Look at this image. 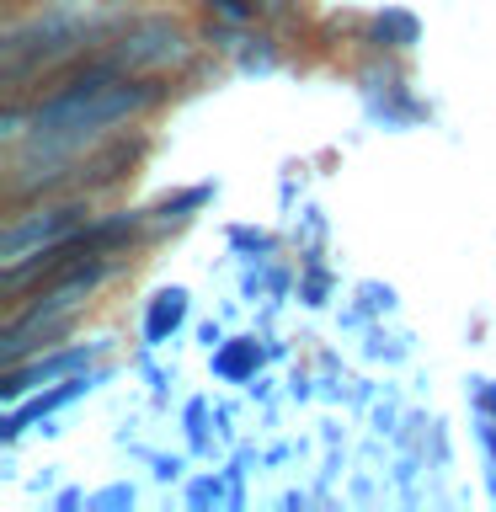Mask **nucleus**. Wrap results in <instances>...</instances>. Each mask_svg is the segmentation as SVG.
Here are the masks:
<instances>
[{"mask_svg": "<svg viewBox=\"0 0 496 512\" xmlns=\"http://www.w3.org/2000/svg\"><path fill=\"white\" fill-rule=\"evenodd\" d=\"M219 182H198V187H182V192H166L160 203H150V246L155 240H166L176 230H187L192 219H198V208L214 203Z\"/></svg>", "mask_w": 496, "mask_h": 512, "instance_id": "nucleus-7", "label": "nucleus"}, {"mask_svg": "<svg viewBox=\"0 0 496 512\" xmlns=\"http://www.w3.org/2000/svg\"><path fill=\"white\" fill-rule=\"evenodd\" d=\"M86 507H96V512H123V507H134V486H107V491H96Z\"/></svg>", "mask_w": 496, "mask_h": 512, "instance_id": "nucleus-13", "label": "nucleus"}, {"mask_svg": "<svg viewBox=\"0 0 496 512\" xmlns=\"http://www.w3.org/2000/svg\"><path fill=\"white\" fill-rule=\"evenodd\" d=\"M86 502H91V496H86V491H64V496H59V502H54V507H59V512H75V507H86Z\"/></svg>", "mask_w": 496, "mask_h": 512, "instance_id": "nucleus-18", "label": "nucleus"}, {"mask_svg": "<svg viewBox=\"0 0 496 512\" xmlns=\"http://www.w3.org/2000/svg\"><path fill=\"white\" fill-rule=\"evenodd\" d=\"M272 288H278V294H283V288H288V278H283V272H272V278H267ZM256 288H262V278H256V272H251V278H246V294H256Z\"/></svg>", "mask_w": 496, "mask_h": 512, "instance_id": "nucleus-20", "label": "nucleus"}, {"mask_svg": "<svg viewBox=\"0 0 496 512\" xmlns=\"http://www.w3.org/2000/svg\"><path fill=\"white\" fill-rule=\"evenodd\" d=\"M358 43L368 54H411V48L422 43V22H416V11H406V6H384L363 22Z\"/></svg>", "mask_w": 496, "mask_h": 512, "instance_id": "nucleus-6", "label": "nucleus"}, {"mask_svg": "<svg viewBox=\"0 0 496 512\" xmlns=\"http://www.w3.org/2000/svg\"><path fill=\"white\" fill-rule=\"evenodd\" d=\"M475 438H480V454H486V475H491V496H496V416L480 411L475 422Z\"/></svg>", "mask_w": 496, "mask_h": 512, "instance_id": "nucleus-12", "label": "nucleus"}, {"mask_svg": "<svg viewBox=\"0 0 496 512\" xmlns=\"http://www.w3.org/2000/svg\"><path fill=\"white\" fill-rule=\"evenodd\" d=\"M182 475V459H155V480H176Z\"/></svg>", "mask_w": 496, "mask_h": 512, "instance_id": "nucleus-19", "label": "nucleus"}, {"mask_svg": "<svg viewBox=\"0 0 496 512\" xmlns=\"http://www.w3.org/2000/svg\"><path fill=\"white\" fill-rule=\"evenodd\" d=\"M96 214L91 192H59V198H38L22 208H6V230H0V262H16V256L54 246V240L75 235L80 224Z\"/></svg>", "mask_w": 496, "mask_h": 512, "instance_id": "nucleus-2", "label": "nucleus"}, {"mask_svg": "<svg viewBox=\"0 0 496 512\" xmlns=\"http://www.w3.org/2000/svg\"><path fill=\"white\" fill-rule=\"evenodd\" d=\"M107 48L123 59V70L166 75V80H187L198 70V59L208 54L198 27L182 11H128V22L112 32Z\"/></svg>", "mask_w": 496, "mask_h": 512, "instance_id": "nucleus-1", "label": "nucleus"}, {"mask_svg": "<svg viewBox=\"0 0 496 512\" xmlns=\"http://www.w3.org/2000/svg\"><path fill=\"white\" fill-rule=\"evenodd\" d=\"M187 502H192V507H208V502H219V480H214V475H208V480H198V486L187 491Z\"/></svg>", "mask_w": 496, "mask_h": 512, "instance_id": "nucleus-16", "label": "nucleus"}, {"mask_svg": "<svg viewBox=\"0 0 496 512\" xmlns=\"http://www.w3.org/2000/svg\"><path fill=\"white\" fill-rule=\"evenodd\" d=\"M363 304H368V310H390L395 294H390V288H379V283H363Z\"/></svg>", "mask_w": 496, "mask_h": 512, "instance_id": "nucleus-17", "label": "nucleus"}, {"mask_svg": "<svg viewBox=\"0 0 496 512\" xmlns=\"http://www.w3.org/2000/svg\"><path fill=\"white\" fill-rule=\"evenodd\" d=\"M187 432H192V443L208 438V400H192L187 406Z\"/></svg>", "mask_w": 496, "mask_h": 512, "instance_id": "nucleus-14", "label": "nucleus"}, {"mask_svg": "<svg viewBox=\"0 0 496 512\" xmlns=\"http://www.w3.org/2000/svg\"><path fill=\"white\" fill-rule=\"evenodd\" d=\"M187 320V288H160L144 304V347H166Z\"/></svg>", "mask_w": 496, "mask_h": 512, "instance_id": "nucleus-8", "label": "nucleus"}, {"mask_svg": "<svg viewBox=\"0 0 496 512\" xmlns=\"http://www.w3.org/2000/svg\"><path fill=\"white\" fill-rule=\"evenodd\" d=\"M256 368H262V347H256V336H235V342L214 347V374L224 384H251Z\"/></svg>", "mask_w": 496, "mask_h": 512, "instance_id": "nucleus-9", "label": "nucleus"}, {"mask_svg": "<svg viewBox=\"0 0 496 512\" xmlns=\"http://www.w3.org/2000/svg\"><path fill=\"white\" fill-rule=\"evenodd\" d=\"M400 54H368L358 64V86H363V102L368 112L384 123V128H411L427 118V107L416 102V91L406 86V75H400Z\"/></svg>", "mask_w": 496, "mask_h": 512, "instance_id": "nucleus-5", "label": "nucleus"}, {"mask_svg": "<svg viewBox=\"0 0 496 512\" xmlns=\"http://www.w3.org/2000/svg\"><path fill=\"white\" fill-rule=\"evenodd\" d=\"M102 352H107V342H59V347H48L27 363L0 368V400L16 406V400L38 395V390H48V384H64V379L86 374V368H96Z\"/></svg>", "mask_w": 496, "mask_h": 512, "instance_id": "nucleus-4", "label": "nucleus"}, {"mask_svg": "<svg viewBox=\"0 0 496 512\" xmlns=\"http://www.w3.org/2000/svg\"><path fill=\"white\" fill-rule=\"evenodd\" d=\"M144 160H150V134H144L139 123L112 128L96 150L80 155V192H91V198H112V192H123L128 182H134Z\"/></svg>", "mask_w": 496, "mask_h": 512, "instance_id": "nucleus-3", "label": "nucleus"}, {"mask_svg": "<svg viewBox=\"0 0 496 512\" xmlns=\"http://www.w3.org/2000/svg\"><path fill=\"white\" fill-rule=\"evenodd\" d=\"M230 246L246 251V256H256V262H267V256L278 251V240H272L267 230H246V224H235V230H230Z\"/></svg>", "mask_w": 496, "mask_h": 512, "instance_id": "nucleus-11", "label": "nucleus"}, {"mask_svg": "<svg viewBox=\"0 0 496 512\" xmlns=\"http://www.w3.org/2000/svg\"><path fill=\"white\" fill-rule=\"evenodd\" d=\"M240 75H272L283 64V38H278V27H251V38L246 48L230 59Z\"/></svg>", "mask_w": 496, "mask_h": 512, "instance_id": "nucleus-10", "label": "nucleus"}, {"mask_svg": "<svg viewBox=\"0 0 496 512\" xmlns=\"http://www.w3.org/2000/svg\"><path fill=\"white\" fill-rule=\"evenodd\" d=\"M475 411H486V416H496V379H475Z\"/></svg>", "mask_w": 496, "mask_h": 512, "instance_id": "nucleus-15", "label": "nucleus"}]
</instances>
